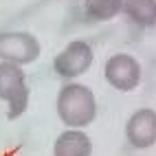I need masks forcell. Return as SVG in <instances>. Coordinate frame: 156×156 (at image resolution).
Segmentation results:
<instances>
[{"mask_svg":"<svg viewBox=\"0 0 156 156\" xmlns=\"http://www.w3.org/2000/svg\"><path fill=\"white\" fill-rule=\"evenodd\" d=\"M103 75H106L108 84L112 88H117L119 92H130L141 84V66L136 57H132L128 53L112 55L103 66Z\"/></svg>","mask_w":156,"mask_h":156,"instance_id":"4","label":"cell"},{"mask_svg":"<svg viewBox=\"0 0 156 156\" xmlns=\"http://www.w3.org/2000/svg\"><path fill=\"white\" fill-rule=\"evenodd\" d=\"M123 11L136 27H154L156 24V0H126Z\"/></svg>","mask_w":156,"mask_h":156,"instance_id":"8","label":"cell"},{"mask_svg":"<svg viewBox=\"0 0 156 156\" xmlns=\"http://www.w3.org/2000/svg\"><path fill=\"white\" fill-rule=\"evenodd\" d=\"M123 2L126 0H86L84 2V13L86 18L103 22V20H112L117 13L123 11Z\"/></svg>","mask_w":156,"mask_h":156,"instance_id":"9","label":"cell"},{"mask_svg":"<svg viewBox=\"0 0 156 156\" xmlns=\"http://www.w3.org/2000/svg\"><path fill=\"white\" fill-rule=\"evenodd\" d=\"M92 59H95V53H92L90 44L84 42V40H75V42H70L55 57L53 68H55V73L59 77L75 79L79 75H84V73L92 66Z\"/></svg>","mask_w":156,"mask_h":156,"instance_id":"5","label":"cell"},{"mask_svg":"<svg viewBox=\"0 0 156 156\" xmlns=\"http://www.w3.org/2000/svg\"><path fill=\"white\" fill-rule=\"evenodd\" d=\"M42 53L37 37L27 31H0V57L13 64H31Z\"/></svg>","mask_w":156,"mask_h":156,"instance_id":"3","label":"cell"},{"mask_svg":"<svg viewBox=\"0 0 156 156\" xmlns=\"http://www.w3.org/2000/svg\"><path fill=\"white\" fill-rule=\"evenodd\" d=\"M126 136L132 147L147 150L156 143V110L141 108L128 119Z\"/></svg>","mask_w":156,"mask_h":156,"instance_id":"6","label":"cell"},{"mask_svg":"<svg viewBox=\"0 0 156 156\" xmlns=\"http://www.w3.org/2000/svg\"><path fill=\"white\" fill-rule=\"evenodd\" d=\"M31 90L27 86L24 70L20 68V64L13 62H2L0 64V99L9 103V119L22 117L27 106H29Z\"/></svg>","mask_w":156,"mask_h":156,"instance_id":"2","label":"cell"},{"mask_svg":"<svg viewBox=\"0 0 156 156\" xmlns=\"http://www.w3.org/2000/svg\"><path fill=\"white\" fill-rule=\"evenodd\" d=\"M57 114L68 128H86L97 117L92 90L81 84H66L57 95Z\"/></svg>","mask_w":156,"mask_h":156,"instance_id":"1","label":"cell"},{"mask_svg":"<svg viewBox=\"0 0 156 156\" xmlns=\"http://www.w3.org/2000/svg\"><path fill=\"white\" fill-rule=\"evenodd\" d=\"M90 154H92V141L79 128L62 132L53 145V156H90Z\"/></svg>","mask_w":156,"mask_h":156,"instance_id":"7","label":"cell"}]
</instances>
